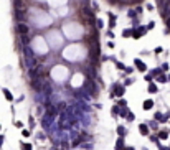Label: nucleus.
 <instances>
[{
    "mask_svg": "<svg viewBox=\"0 0 170 150\" xmlns=\"http://www.w3.org/2000/svg\"><path fill=\"white\" fill-rule=\"evenodd\" d=\"M18 32L22 33V35H25V33L28 32V27H27V25H23V23H20L18 25Z\"/></svg>",
    "mask_w": 170,
    "mask_h": 150,
    "instance_id": "nucleus-1",
    "label": "nucleus"
},
{
    "mask_svg": "<svg viewBox=\"0 0 170 150\" xmlns=\"http://www.w3.org/2000/svg\"><path fill=\"white\" fill-rule=\"evenodd\" d=\"M114 25H116V18L112 13H109V27H114Z\"/></svg>",
    "mask_w": 170,
    "mask_h": 150,
    "instance_id": "nucleus-2",
    "label": "nucleus"
},
{
    "mask_svg": "<svg viewBox=\"0 0 170 150\" xmlns=\"http://www.w3.org/2000/svg\"><path fill=\"white\" fill-rule=\"evenodd\" d=\"M139 129H140V134H144V135L149 134V129H147V125H140Z\"/></svg>",
    "mask_w": 170,
    "mask_h": 150,
    "instance_id": "nucleus-3",
    "label": "nucleus"
},
{
    "mask_svg": "<svg viewBox=\"0 0 170 150\" xmlns=\"http://www.w3.org/2000/svg\"><path fill=\"white\" fill-rule=\"evenodd\" d=\"M135 63H137V68H139V69H145V64L140 63V59H135Z\"/></svg>",
    "mask_w": 170,
    "mask_h": 150,
    "instance_id": "nucleus-4",
    "label": "nucleus"
},
{
    "mask_svg": "<svg viewBox=\"0 0 170 150\" xmlns=\"http://www.w3.org/2000/svg\"><path fill=\"white\" fill-rule=\"evenodd\" d=\"M152 107V101H145V104H144V109H150Z\"/></svg>",
    "mask_w": 170,
    "mask_h": 150,
    "instance_id": "nucleus-5",
    "label": "nucleus"
},
{
    "mask_svg": "<svg viewBox=\"0 0 170 150\" xmlns=\"http://www.w3.org/2000/svg\"><path fill=\"white\" fill-rule=\"evenodd\" d=\"M4 94H5V97H7L8 101H12V99H13V97H12V94H10V92H8L7 89H5V91H4Z\"/></svg>",
    "mask_w": 170,
    "mask_h": 150,
    "instance_id": "nucleus-6",
    "label": "nucleus"
},
{
    "mask_svg": "<svg viewBox=\"0 0 170 150\" xmlns=\"http://www.w3.org/2000/svg\"><path fill=\"white\" fill-rule=\"evenodd\" d=\"M149 91H150V92H155V91H157V87H155L154 84H150V86H149Z\"/></svg>",
    "mask_w": 170,
    "mask_h": 150,
    "instance_id": "nucleus-7",
    "label": "nucleus"
},
{
    "mask_svg": "<svg viewBox=\"0 0 170 150\" xmlns=\"http://www.w3.org/2000/svg\"><path fill=\"white\" fill-rule=\"evenodd\" d=\"M158 81H160V83H165L167 78H165V76H160V78H158Z\"/></svg>",
    "mask_w": 170,
    "mask_h": 150,
    "instance_id": "nucleus-8",
    "label": "nucleus"
},
{
    "mask_svg": "<svg viewBox=\"0 0 170 150\" xmlns=\"http://www.w3.org/2000/svg\"><path fill=\"white\" fill-rule=\"evenodd\" d=\"M127 15H129V17H131V18H134V17H135V12H132V10H131V12H129V13H127Z\"/></svg>",
    "mask_w": 170,
    "mask_h": 150,
    "instance_id": "nucleus-9",
    "label": "nucleus"
},
{
    "mask_svg": "<svg viewBox=\"0 0 170 150\" xmlns=\"http://www.w3.org/2000/svg\"><path fill=\"white\" fill-rule=\"evenodd\" d=\"M122 92H124V89H122V87H117V94L121 96V94H122Z\"/></svg>",
    "mask_w": 170,
    "mask_h": 150,
    "instance_id": "nucleus-10",
    "label": "nucleus"
},
{
    "mask_svg": "<svg viewBox=\"0 0 170 150\" xmlns=\"http://www.w3.org/2000/svg\"><path fill=\"white\" fill-rule=\"evenodd\" d=\"M126 2H134V0H126Z\"/></svg>",
    "mask_w": 170,
    "mask_h": 150,
    "instance_id": "nucleus-11",
    "label": "nucleus"
},
{
    "mask_svg": "<svg viewBox=\"0 0 170 150\" xmlns=\"http://www.w3.org/2000/svg\"><path fill=\"white\" fill-rule=\"evenodd\" d=\"M127 150H132V148H127Z\"/></svg>",
    "mask_w": 170,
    "mask_h": 150,
    "instance_id": "nucleus-12",
    "label": "nucleus"
},
{
    "mask_svg": "<svg viewBox=\"0 0 170 150\" xmlns=\"http://www.w3.org/2000/svg\"><path fill=\"white\" fill-rule=\"evenodd\" d=\"M162 150H167V148H162Z\"/></svg>",
    "mask_w": 170,
    "mask_h": 150,
    "instance_id": "nucleus-13",
    "label": "nucleus"
},
{
    "mask_svg": "<svg viewBox=\"0 0 170 150\" xmlns=\"http://www.w3.org/2000/svg\"><path fill=\"white\" fill-rule=\"evenodd\" d=\"M111 2H114V0H111Z\"/></svg>",
    "mask_w": 170,
    "mask_h": 150,
    "instance_id": "nucleus-14",
    "label": "nucleus"
}]
</instances>
